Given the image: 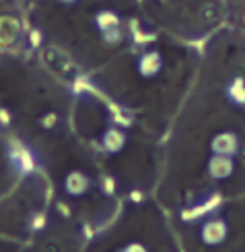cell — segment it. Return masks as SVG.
Instances as JSON below:
<instances>
[{"mask_svg": "<svg viewBox=\"0 0 245 252\" xmlns=\"http://www.w3.org/2000/svg\"><path fill=\"white\" fill-rule=\"evenodd\" d=\"M126 143H128V136L120 126H109V128L101 134V149L108 155L120 153L126 147Z\"/></svg>", "mask_w": 245, "mask_h": 252, "instance_id": "7", "label": "cell"}, {"mask_svg": "<svg viewBox=\"0 0 245 252\" xmlns=\"http://www.w3.org/2000/svg\"><path fill=\"white\" fill-rule=\"evenodd\" d=\"M58 2H64V4H72V2H77V0H58Z\"/></svg>", "mask_w": 245, "mask_h": 252, "instance_id": "20", "label": "cell"}, {"mask_svg": "<svg viewBox=\"0 0 245 252\" xmlns=\"http://www.w3.org/2000/svg\"><path fill=\"white\" fill-rule=\"evenodd\" d=\"M206 170H208V176L212 178V180H227V178L235 172V161H233V157L212 153Z\"/></svg>", "mask_w": 245, "mask_h": 252, "instance_id": "5", "label": "cell"}, {"mask_svg": "<svg viewBox=\"0 0 245 252\" xmlns=\"http://www.w3.org/2000/svg\"><path fill=\"white\" fill-rule=\"evenodd\" d=\"M210 151L215 155H227V157H235L239 153V136L231 130L218 132L212 136L210 141Z\"/></svg>", "mask_w": 245, "mask_h": 252, "instance_id": "4", "label": "cell"}, {"mask_svg": "<svg viewBox=\"0 0 245 252\" xmlns=\"http://www.w3.org/2000/svg\"><path fill=\"white\" fill-rule=\"evenodd\" d=\"M19 35V25L13 19H2V44H13Z\"/></svg>", "mask_w": 245, "mask_h": 252, "instance_id": "11", "label": "cell"}, {"mask_svg": "<svg viewBox=\"0 0 245 252\" xmlns=\"http://www.w3.org/2000/svg\"><path fill=\"white\" fill-rule=\"evenodd\" d=\"M101 35H103V44H108V46H115V44H120V41H122V31H120V27L105 31V33H101Z\"/></svg>", "mask_w": 245, "mask_h": 252, "instance_id": "13", "label": "cell"}, {"mask_svg": "<svg viewBox=\"0 0 245 252\" xmlns=\"http://www.w3.org/2000/svg\"><path fill=\"white\" fill-rule=\"evenodd\" d=\"M41 37H44V35H41V31H37V29L31 31V41H29L31 48H39L41 46Z\"/></svg>", "mask_w": 245, "mask_h": 252, "instance_id": "17", "label": "cell"}, {"mask_svg": "<svg viewBox=\"0 0 245 252\" xmlns=\"http://www.w3.org/2000/svg\"><path fill=\"white\" fill-rule=\"evenodd\" d=\"M0 124H2V128H4V126H8V124H10V112H8L6 108L0 110Z\"/></svg>", "mask_w": 245, "mask_h": 252, "instance_id": "18", "label": "cell"}, {"mask_svg": "<svg viewBox=\"0 0 245 252\" xmlns=\"http://www.w3.org/2000/svg\"><path fill=\"white\" fill-rule=\"evenodd\" d=\"M27 227L31 232H41V229L46 227V215L41 211H33L27 219Z\"/></svg>", "mask_w": 245, "mask_h": 252, "instance_id": "12", "label": "cell"}, {"mask_svg": "<svg viewBox=\"0 0 245 252\" xmlns=\"http://www.w3.org/2000/svg\"><path fill=\"white\" fill-rule=\"evenodd\" d=\"M95 27H97L101 33L120 27V15L115 13V10H111V8H103V10H99V13L95 15Z\"/></svg>", "mask_w": 245, "mask_h": 252, "instance_id": "9", "label": "cell"}, {"mask_svg": "<svg viewBox=\"0 0 245 252\" xmlns=\"http://www.w3.org/2000/svg\"><path fill=\"white\" fill-rule=\"evenodd\" d=\"M113 178H103L101 180V190L105 192V194H113Z\"/></svg>", "mask_w": 245, "mask_h": 252, "instance_id": "16", "label": "cell"}, {"mask_svg": "<svg viewBox=\"0 0 245 252\" xmlns=\"http://www.w3.org/2000/svg\"><path fill=\"white\" fill-rule=\"evenodd\" d=\"M130 196H132V201H140V192H132Z\"/></svg>", "mask_w": 245, "mask_h": 252, "instance_id": "19", "label": "cell"}, {"mask_svg": "<svg viewBox=\"0 0 245 252\" xmlns=\"http://www.w3.org/2000/svg\"><path fill=\"white\" fill-rule=\"evenodd\" d=\"M229 236V225L222 217L217 215H210L204 219V223L200 227V240L204 242L206 246H218L227 240Z\"/></svg>", "mask_w": 245, "mask_h": 252, "instance_id": "2", "label": "cell"}, {"mask_svg": "<svg viewBox=\"0 0 245 252\" xmlns=\"http://www.w3.org/2000/svg\"><path fill=\"white\" fill-rule=\"evenodd\" d=\"M8 161L17 170L19 176H29L35 172L37 159L33 149H29L25 143H13L8 147Z\"/></svg>", "mask_w": 245, "mask_h": 252, "instance_id": "1", "label": "cell"}, {"mask_svg": "<svg viewBox=\"0 0 245 252\" xmlns=\"http://www.w3.org/2000/svg\"><path fill=\"white\" fill-rule=\"evenodd\" d=\"M56 124H58V114H48V116L41 118V126L44 128H54Z\"/></svg>", "mask_w": 245, "mask_h": 252, "instance_id": "14", "label": "cell"}, {"mask_svg": "<svg viewBox=\"0 0 245 252\" xmlns=\"http://www.w3.org/2000/svg\"><path fill=\"white\" fill-rule=\"evenodd\" d=\"M227 99L239 108L245 106V79L243 77H235L227 85Z\"/></svg>", "mask_w": 245, "mask_h": 252, "instance_id": "10", "label": "cell"}, {"mask_svg": "<svg viewBox=\"0 0 245 252\" xmlns=\"http://www.w3.org/2000/svg\"><path fill=\"white\" fill-rule=\"evenodd\" d=\"M122 252H148V250H146V246L140 244V242H130L128 246L122 248Z\"/></svg>", "mask_w": 245, "mask_h": 252, "instance_id": "15", "label": "cell"}, {"mask_svg": "<svg viewBox=\"0 0 245 252\" xmlns=\"http://www.w3.org/2000/svg\"><path fill=\"white\" fill-rule=\"evenodd\" d=\"M89 188H91V178L81 170H74L64 178V192H66L68 196L79 198L82 194H87Z\"/></svg>", "mask_w": 245, "mask_h": 252, "instance_id": "6", "label": "cell"}, {"mask_svg": "<svg viewBox=\"0 0 245 252\" xmlns=\"http://www.w3.org/2000/svg\"><path fill=\"white\" fill-rule=\"evenodd\" d=\"M163 68V56L157 50H146L142 52L136 60V70L142 79H155Z\"/></svg>", "mask_w": 245, "mask_h": 252, "instance_id": "3", "label": "cell"}, {"mask_svg": "<svg viewBox=\"0 0 245 252\" xmlns=\"http://www.w3.org/2000/svg\"><path fill=\"white\" fill-rule=\"evenodd\" d=\"M220 201H222L220 194H210L206 201H202L200 205H196V207L188 209V211H184L182 213V219H184V221H188V223H194V221H198L200 217L215 213L217 209L220 207Z\"/></svg>", "mask_w": 245, "mask_h": 252, "instance_id": "8", "label": "cell"}, {"mask_svg": "<svg viewBox=\"0 0 245 252\" xmlns=\"http://www.w3.org/2000/svg\"><path fill=\"white\" fill-rule=\"evenodd\" d=\"M120 252H122V250H120Z\"/></svg>", "mask_w": 245, "mask_h": 252, "instance_id": "21", "label": "cell"}]
</instances>
